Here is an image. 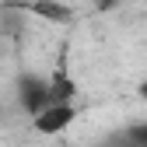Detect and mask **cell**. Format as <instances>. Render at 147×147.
I'll return each mask as SVG.
<instances>
[{"label": "cell", "instance_id": "6da1fadb", "mask_svg": "<svg viewBox=\"0 0 147 147\" xmlns=\"http://www.w3.org/2000/svg\"><path fill=\"white\" fill-rule=\"evenodd\" d=\"M74 119H77V102L74 105H49L46 112H39L32 119L35 126V133H42V137H60L63 130H70Z\"/></svg>", "mask_w": 147, "mask_h": 147}, {"label": "cell", "instance_id": "7a4b0ae2", "mask_svg": "<svg viewBox=\"0 0 147 147\" xmlns=\"http://www.w3.org/2000/svg\"><path fill=\"white\" fill-rule=\"evenodd\" d=\"M18 102H21V109L32 119L39 112H46L53 105L49 102V77H21V84H18Z\"/></svg>", "mask_w": 147, "mask_h": 147}, {"label": "cell", "instance_id": "3957f363", "mask_svg": "<svg viewBox=\"0 0 147 147\" xmlns=\"http://www.w3.org/2000/svg\"><path fill=\"white\" fill-rule=\"evenodd\" d=\"M25 7H28L32 14L46 18V21H56V25H63V21H70V18H74V11L63 7V4H56V0H28Z\"/></svg>", "mask_w": 147, "mask_h": 147}, {"label": "cell", "instance_id": "277c9868", "mask_svg": "<svg viewBox=\"0 0 147 147\" xmlns=\"http://www.w3.org/2000/svg\"><path fill=\"white\" fill-rule=\"evenodd\" d=\"M130 140H133L137 147H147V123H144V126H137V130L130 133Z\"/></svg>", "mask_w": 147, "mask_h": 147}, {"label": "cell", "instance_id": "5b68a950", "mask_svg": "<svg viewBox=\"0 0 147 147\" xmlns=\"http://www.w3.org/2000/svg\"><path fill=\"white\" fill-rule=\"evenodd\" d=\"M119 4H126V0H98V7H105V11L109 7H119Z\"/></svg>", "mask_w": 147, "mask_h": 147}, {"label": "cell", "instance_id": "8992f818", "mask_svg": "<svg viewBox=\"0 0 147 147\" xmlns=\"http://www.w3.org/2000/svg\"><path fill=\"white\" fill-rule=\"evenodd\" d=\"M137 95H140V98H144V102H147V77H144V81H140V84H137Z\"/></svg>", "mask_w": 147, "mask_h": 147}]
</instances>
